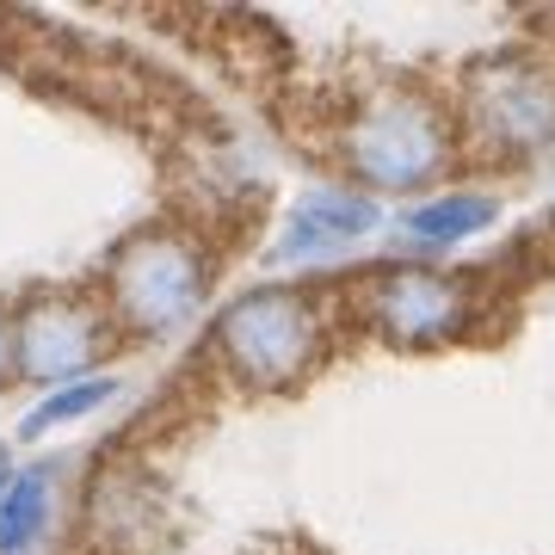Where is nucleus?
<instances>
[{"label": "nucleus", "instance_id": "obj_1", "mask_svg": "<svg viewBox=\"0 0 555 555\" xmlns=\"http://www.w3.org/2000/svg\"><path fill=\"white\" fill-rule=\"evenodd\" d=\"M204 291H210V254L173 222L130 235L105 272V297H112L105 309L130 334H173L179 321L198 315Z\"/></svg>", "mask_w": 555, "mask_h": 555}, {"label": "nucleus", "instance_id": "obj_2", "mask_svg": "<svg viewBox=\"0 0 555 555\" xmlns=\"http://www.w3.org/2000/svg\"><path fill=\"white\" fill-rule=\"evenodd\" d=\"M339 155L364 192H420L451 167V130L420 93H371L339 130Z\"/></svg>", "mask_w": 555, "mask_h": 555}, {"label": "nucleus", "instance_id": "obj_3", "mask_svg": "<svg viewBox=\"0 0 555 555\" xmlns=\"http://www.w3.org/2000/svg\"><path fill=\"white\" fill-rule=\"evenodd\" d=\"M210 346L247 389H291L321 358V315L302 291H247L217 315Z\"/></svg>", "mask_w": 555, "mask_h": 555}, {"label": "nucleus", "instance_id": "obj_4", "mask_svg": "<svg viewBox=\"0 0 555 555\" xmlns=\"http://www.w3.org/2000/svg\"><path fill=\"white\" fill-rule=\"evenodd\" d=\"M469 118L476 137L500 155H537L555 142V68H543L525 50H500V56L469 68Z\"/></svg>", "mask_w": 555, "mask_h": 555}, {"label": "nucleus", "instance_id": "obj_5", "mask_svg": "<svg viewBox=\"0 0 555 555\" xmlns=\"http://www.w3.org/2000/svg\"><path fill=\"white\" fill-rule=\"evenodd\" d=\"M112 352V315L80 297L43 291L13 315V377L31 383H80Z\"/></svg>", "mask_w": 555, "mask_h": 555}, {"label": "nucleus", "instance_id": "obj_6", "mask_svg": "<svg viewBox=\"0 0 555 555\" xmlns=\"http://www.w3.org/2000/svg\"><path fill=\"white\" fill-rule=\"evenodd\" d=\"M371 315L401 346H433L469 321V291L444 272H426V266H389L371 284Z\"/></svg>", "mask_w": 555, "mask_h": 555}, {"label": "nucleus", "instance_id": "obj_7", "mask_svg": "<svg viewBox=\"0 0 555 555\" xmlns=\"http://www.w3.org/2000/svg\"><path fill=\"white\" fill-rule=\"evenodd\" d=\"M383 222V204L371 192H315L302 198L291 217H284V235H278L272 259H327L339 247H358Z\"/></svg>", "mask_w": 555, "mask_h": 555}, {"label": "nucleus", "instance_id": "obj_8", "mask_svg": "<svg viewBox=\"0 0 555 555\" xmlns=\"http://www.w3.org/2000/svg\"><path fill=\"white\" fill-rule=\"evenodd\" d=\"M56 513V469H13L0 488V555H31L38 550L43 525Z\"/></svg>", "mask_w": 555, "mask_h": 555}, {"label": "nucleus", "instance_id": "obj_9", "mask_svg": "<svg viewBox=\"0 0 555 555\" xmlns=\"http://www.w3.org/2000/svg\"><path fill=\"white\" fill-rule=\"evenodd\" d=\"M494 198H481V192H451V198H433V204H414L408 217H401V229L414 241H426V247H451V241H469L481 235L488 222H494Z\"/></svg>", "mask_w": 555, "mask_h": 555}, {"label": "nucleus", "instance_id": "obj_10", "mask_svg": "<svg viewBox=\"0 0 555 555\" xmlns=\"http://www.w3.org/2000/svg\"><path fill=\"white\" fill-rule=\"evenodd\" d=\"M118 396V377H80V383H62V389H50V396L31 408V414L20 420V438H43L56 433V426H68V420H87L100 414L105 401Z\"/></svg>", "mask_w": 555, "mask_h": 555}, {"label": "nucleus", "instance_id": "obj_11", "mask_svg": "<svg viewBox=\"0 0 555 555\" xmlns=\"http://www.w3.org/2000/svg\"><path fill=\"white\" fill-rule=\"evenodd\" d=\"M13 377V315L0 309V383Z\"/></svg>", "mask_w": 555, "mask_h": 555}, {"label": "nucleus", "instance_id": "obj_12", "mask_svg": "<svg viewBox=\"0 0 555 555\" xmlns=\"http://www.w3.org/2000/svg\"><path fill=\"white\" fill-rule=\"evenodd\" d=\"M7 476H13V463H7V456H0V488H7Z\"/></svg>", "mask_w": 555, "mask_h": 555}]
</instances>
